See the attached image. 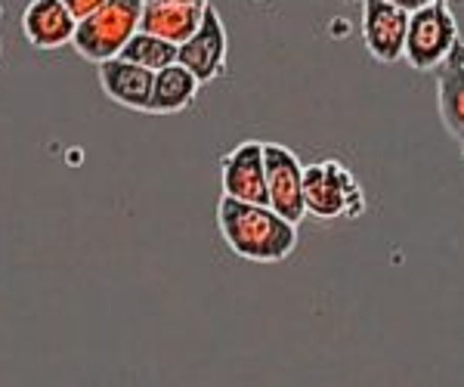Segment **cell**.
<instances>
[{
	"label": "cell",
	"mask_w": 464,
	"mask_h": 387,
	"mask_svg": "<svg viewBox=\"0 0 464 387\" xmlns=\"http://www.w3.org/2000/svg\"><path fill=\"white\" fill-rule=\"evenodd\" d=\"M217 227H220V236L232 255L254 260V264H279V260H288L297 248V227L269 205L220 196Z\"/></svg>",
	"instance_id": "cell-1"
},
{
	"label": "cell",
	"mask_w": 464,
	"mask_h": 387,
	"mask_svg": "<svg viewBox=\"0 0 464 387\" xmlns=\"http://www.w3.org/2000/svg\"><path fill=\"white\" fill-rule=\"evenodd\" d=\"M146 0H109L87 19H78L72 47L78 50L87 63H106L118 56L124 44L140 32V16H143Z\"/></svg>",
	"instance_id": "cell-2"
},
{
	"label": "cell",
	"mask_w": 464,
	"mask_h": 387,
	"mask_svg": "<svg viewBox=\"0 0 464 387\" xmlns=\"http://www.w3.org/2000/svg\"><path fill=\"white\" fill-rule=\"evenodd\" d=\"M304 202L306 214L319 220H356L365 214L362 186L338 159H325L304 168Z\"/></svg>",
	"instance_id": "cell-3"
},
{
	"label": "cell",
	"mask_w": 464,
	"mask_h": 387,
	"mask_svg": "<svg viewBox=\"0 0 464 387\" xmlns=\"http://www.w3.org/2000/svg\"><path fill=\"white\" fill-rule=\"evenodd\" d=\"M461 41L459 22L446 4H424L421 10L409 13V32L402 59L415 72H437L452 53V47Z\"/></svg>",
	"instance_id": "cell-4"
},
{
	"label": "cell",
	"mask_w": 464,
	"mask_h": 387,
	"mask_svg": "<svg viewBox=\"0 0 464 387\" xmlns=\"http://www.w3.org/2000/svg\"><path fill=\"white\" fill-rule=\"evenodd\" d=\"M264 165H266V196L269 208L282 218L301 227L306 218L304 202V165L288 146L264 143Z\"/></svg>",
	"instance_id": "cell-5"
},
{
	"label": "cell",
	"mask_w": 464,
	"mask_h": 387,
	"mask_svg": "<svg viewBox=\"0 0 464 387\" xmlns=\"http://www.w3.org/2000/svg\"><path fill=\"white\" fill-rule=\"evenodd\" d=\"M227 53H229L227 25H223L220 13L208 4L196 34L177 47V63L186 65L201 84H211V81L227 74Z\"/></svg>",
	"instance_id": "cell-6"
},
{
	"label": "cell",
	"mask_w": 464,
	"mask_h": 387,
	"mask_svg": "<svg viewBox=\"0 0 464 387\" xmlns=\"http://www.w3.org/2000/svg\"><path fill=\"white\" fill-rule=\"evenodd\" d=\"M220 186L223 196L238 198V202L269 205L266 196V165H264V143L248 140L238 143L220 161Z\"/></svg>",
	"instance_id": "cell-7"
},
{
	"label": "cell",
	"mask_w": 464,
	"mask_h": 387,
	"mask_svg": "<svg viewBox=\"0 0 464 387\" xmlns=\"http://www.w3.org/2000/svg\"><path fill=\"white\" fill-rule=\"evenodd\" d=\"M362 4V41L372 59L396 63L406 50L409 10L393 6L387 0H359Z\"/></svg>",
	"instance_id": "cell-8"
},
{
	"label": "cell",
	"mask_w": 464,
	"mask_h": 387,
	"mask_svg": "<svg viewBox=\"0 0 464 387\" xmlns=\"http://www.w3.org/2000/svg\"><path fill=\"white\" fill-rule=\"evenodd\" d=\"M96 72H100L102 93H106L111 102H118V106H124V109H133V111H149L155 72H149L124 56L106 59V63L96 65Z\"/></svg>",
	"instance_id": "cell-9"
},
{
	"label": "cell",
	"mask_w": 464,
	"mask_h": 387,
	"mask_svg": "<svg viewBox=\"0 0 464 387\" xmlns=\"http://www.w3.org/2000/svg\"><path fill=\"white\" fill-rule=\"evenodd\" d=\"M78 19L63 0H28L22 13V34L37 50H63L72 44Z\"/></svg>",
	"instance_id": "cell-10"
},
{
	"label": "cell",
	"mask_w": 464,
	"mask_h": 387,
	"mask_svg": "<svg viewBox=\"0 0 464 387\" xmlns=\"http://www.w3.org/2000/svg\"><path fill=\"white\" fill-rule=\"evenodd\" d=\"M437 106L449 137L464 146V41L455 44L437 69Z\"/></svg>",
	"instance_id": "cell-11"
},
{
	"label": "cell",
	"mask_w": 464,
	"mask_h": 387,
	"mask_svg": "<svg viewBox=\"0 0 464 387\" xmlns=\"http://www.w3.org/2000/svg\"><path fill=\"white\" fill-rule=\"evenodd\" d=\"M205 16V6L192 4H164V0H146L143 16H140V32L159 34L170 44H183L196 34Z\"/></svg>",
	"instance_id": "cell-12"
},
{
	"label": "cell",
	"mask_w": 464,
	"mask_h": 387,
	"mask_svg": "<svg viewBox=\"0 0 464 387\" xmlns=\"http://www.w3.org/2000/svg\"><path fill=\"white\" fill-rule=\"evenodd\" d=\"M201 81L192 74L186 65H168V69L155 72L152 81V102H149V111L152 115H174V111H183L196 102Z\"/></svg>",
	"instance_id": "cell-13"
},
{
	"label": "cell",
	"mask_w": 464,
	"mask_h": 387,
	"mask_svg": "<svg viewBox=\"0 0 464 387\" xmlns=\"http://www.w3.org/2000/svg\"><path fill=\"white\" fill-rule=\"evenodd\" d=\"M118 56L130 59V63L143 65L149 72H161L168 65L177 63V44L164 41L159 34H149V32H137L130 41L124 44V50Z\"/></svg>",
	"instance_id": "cell-14"
},
{
	"label": "cell",
	"mask_w": 464,
	"mask_h": 387,
	"mask_svg": "<svg viewBox=\"0 0 464 387\" xmlns=\"http://www.w3.org/2000/svg\"><path fill=\"white\" fill-rule=\"evenodd\" d=\"M63 4L69 6L74 19H87L90 13H96L102 4H109V0H63Z\"/></svg>",
	"instance_id": "cell-15"
},
{
	"label": "cell",
	"mask_w": 464,
	"mask_h": 387,
	"mask_svg": "<svg viewBox=\"0 0 464 387\" xmlns=\"http://www.w3.org/2000/svg\"><path fill=\"white\" fill-rule=\"evenodd\" d=\"M387 4H393V6H402V10L415 13V10H421L424 4H430V0H387Z\"/></svg>",
	"instance_id": "cell-16"
},
{
	"label": "cell",
	"mask_w": 464,
	"mask_h": 387,
	"mask_svg": "<svg viewBox=\"0 0 464 387\" xmlns=\"http://www.w3.org/2000/svg\"><path fill=\"white\" fill-rule=\"evenodd\" d=\"M164 4H192V6H208L211 0H164Z\"/></svg>",
	"instance_id": "cell-17"
},
{
	"label": "cell",
	"mask_w": 464,
	"mask_h": 387,
	"mask_svg": "<svg viewBox=\"0 0 464 387\" xmlns=\"http://www.w3.org/2000/svg\"><path fill=\"white\" fill-rule=\"evenodd\" d=\"M0 56H4V37H0Z\"/></svg>",
	"instance_id": "cell-18"
},
{
	"label": "cell",
	"mask_w": 464,
	"mask_h": 387,
	"mask_svg": "<svg viewBox=\"0 0 464 387\" xmlns=\"http://www.w3.org/2000/svg\"><path fill=\"white\" fill-rule=\"evenodd\" d=\"M433 4H449V0H433Z\"/></svg>",
	"instance_id": "cell-19"
},
{
	"label": "cell",
	"mask_w": 464,
	"mask_h": 387,
	"mask_svg": "<svg viewBox=\"0 0 464 387\" xmlns=\"http://www.w3.org/2000/svg\"><path fill=\"white\" fill-rule=\"evenodd\" d=\"M0 19H4V4H0Z\"/></svg>",
	"instance_id": "cell-20"
}]
</instances>
